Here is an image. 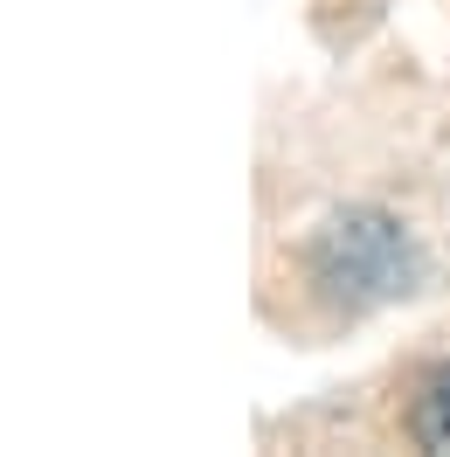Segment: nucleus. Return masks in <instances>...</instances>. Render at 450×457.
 I'll return each instance as SVG.
<instances>
[{
  "instance_id": "f03ea898",
  "label": "nucleus",
  "mask_w": 450,
  "mask_h": 457,
  "mask_svg": "<svg viewBox=\"0 0 450 457\" xmlns=\"http://www.w3.org/2000/svg\"><path fill=\"white\" fill-rule=\"evenodd\" d=\"M409 429H416L422 451H450V361L422 374L416 409H409Z\"/></svg>"
},
{
  "instance_id": "f257e3e1",
  "label": "nucleus",
  "mask_w": 450,
  "mask_h": 457,
  "mask_svg": "<svg viewBox=\"0 0 450 457\" xmlns=\"http://www.w3.org/2000/svg\"><path fill=\"white\" fill-rule=\"evenodd\" d=\"M305 270L319 298L339 312H374L388 298H409L422 285V250L409 222H395L381 208H339L333 222H319L305 250Z\"/></svg>"
}]
</instances>
